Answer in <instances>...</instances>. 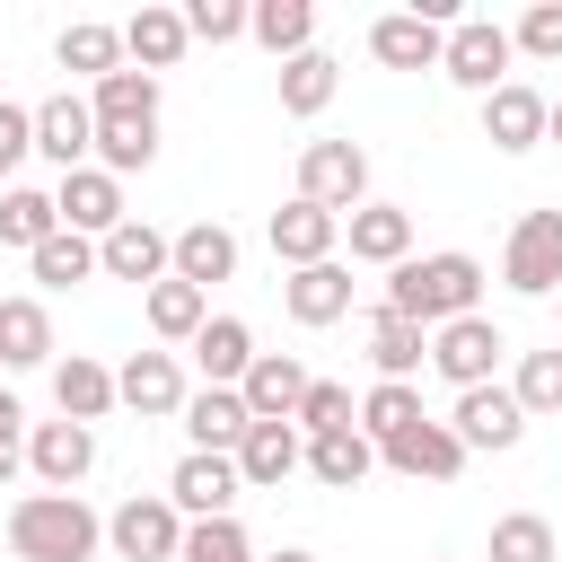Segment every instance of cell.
Instances as JSON below:
<instances>
[{"label":"cell","instance_id":"6da1fadb","mask_svg":"<svg viewBox=\"0 0 562 562\" xmlns=\"http://www.w3.org/2000/svg\"><path fill=\"white\" fill-rule=\"evenodd\" d=\"M474 299H483V263L474 255H413V263H395L386 272V307L395 316H413V325H457V316H474Z\"/></svg>","mask_w":562,"mask_h":562},{"label":"cell","instance_id":"7a4b0ae2","mask_svg":"<svg viewBox=\"0 0 562 562\" xmlns=\"http://www.w3.org/2000/svg\"><path fill=\"white\" fill-rule=\"evenodd\" d=\"M105 544V518L79 492H26L9 509V553L18 562H88Z\"/></svg>","mask_w":562,"mask_h":562},{"label":"cell","instance_id":"3957f363","mask_svg":"<svg viewBox=\"0 0 562 562\" xmlns=\"http://www.w3.org/2000/svg\"><path fill=\"white\" fill-rule=\"evenodd\" d=\"M299 202H325L334 220H351L369 202V149L360 140H307L299 149Z\"/></svg>","mask_w":562,"mask_h":562},{"label":"cell","instance_id":"277c9868","mask_svg":"<svg viewBox=\"0 0 562 562\" xmlns=\"http://www.w3.org/2000/svg\"><path fill=\"white\" fill-rule=\"evenodd\" d=\"M501 281L518 299H562V211H527L501 246Z\"/></svg>","mask_w":562,"mask_h":562},{"label":"cell","instance_id":"5b68a950","mask_svg":"<svg viewBox=\"0 0 562 562\" xmlns=\"http://www.w3.org/2000/svg\"><path fill=\"white\" fill-rule=\"evenodd\" d=\"M105 544H114L123 562H176V553H184V509H176L167 492H132V501L105 518Z\"/></svg>","mask_w":562,"mask_h":562},{"label":"cell","instance_id":"8992f818","mask_svg":"<svg viewBox=\"0 0 562 562\" xmlns=\"http://www.w3.org/2000/svg\"><path fill=\"white\" fill-rule=\"evenodd\" d=\"M509 61H518L509 26H492V18H457V26H448V53H439V70H448L457 88L492 97V88H509Z\"/></svg>","mask_w":562,"mask_h":562},{"label":"cell","instance_id":"52a82bcc","mask_svg":"<svg viewBox=\"0 0 562 562\" xmlns=\"http://www.w3.org/2000/svg\"><path fill=\"white\" fill-rule=\"evenodd\" d=\"M501 351H509V334L474 307V316H457V325H439L430 334V369L465 395V386H492V369H501Z\"/></svg>","mask_w":562,"mask_h":562},{"label":"cell","instance_id":"ba28073f","mask_svg":"<svg viewBox=\"0 0 562 562\" xmlns=\"http://www.w3.org/2000/svg\"><path fill=\"white\" fill-rule=\"evenodd\" d=\"M448 430L465 439V457H474V448H492V457H501V448H518V439H527V404H518L509 386H465V395H457V413H448Z\"/></svg>","mask_w":562,"mask_h":562},{"label":"cell","instance_id":"9c48e42d","mask_svg":"<svg viewBox=\"0 0 562 562\" xmlns=\"http://www.w3.org/2000/svg\"><path fill=\"white\" fill-rule=\"evenodd\" d=\"M53 202H61V228H79V237H97V246L132 220V211H123V184H114L105 167H70V176L53 184Z\"/></svg>","mask_w":562,"mask_h":562},{"label":"cell","instance_id":"30bf717a","mask_svg":"<svg viewBox=\"0 0 562 562\" xmlns=\"http://www.w3.org/2000/svg\"><path fill=\"white\" fill-rule=\"evenodd\" d=\"M246 483H237V457H202V448H184L176 457V474H167V501L202 527V518H228V501H237Z\"/></svg>","mask_w":562,"mask_h":562},{"label":"cell","instance_id":"8fae6325","mask_svg":"<svg viewBox=\"0 0 562 562\" xmlns=\"http://www.w3.org/2000/svg\"><path fill=\"white\" fill-rule=\"evenodd\" d=\"M334 246H342V220L325 211V202H281L272 211V255L290 263V272H307V263H334Z\"/></svg>","mask_w":562,"mask_h":562},{"label":"cell","instance_id":"7c38bea8","mask_svg":"<svg viewBox=\"0 0 562 562\" xmlns=\"http://www.w3.org/2000/svg\"><path fill=\"white\" fill-rule=\"evenodd\" d=\"M544 123H553V97H536L527 79H509V88H492V97H483V140H492V149H509V158H518V149H536V140H544Z\"/></svg>","mask_w":562,"mask_h":562},{"label":"cell","instance_id":"4fadbf2b","mask_svg":"<svg viewBox=\"0 0 562 562\" xmlns=\"http://www.w3.org/2000/svg\"><path fill=\"white\" fill-rule=\"evenodd\" d=\"M35 158H53L61 176L97 158V114H88V97H44V105H35Z\"/></svg>","mask_w":562,"mask_h":562},{"label":"cell","instance_id":"5bb4252c","mask_svg":"<svg viewBox=\"0 0 562 562\" xmlns=\"http://www.w3.org/2000/svg\"><path fill=\"white\" fill-rule=\"evenodd\" d=\"M114 395H123L140 422H167V413H184V369H176V351H132V360L114 369Z\"/></svg>","mask_w":562,"mask_h":562},{"label":"cell","instance_id":"9a60e30c","mask_svg":"<svg viewBox=\"0 0 562 562\" xmlns=\"http://www.w3.org/2000/svg\"><path fill=\"white\" fill-rule=\"evenodd\" d=\"M26 465L44 474V492H70V483L97 465V430H88V422H35V430H26Z\"/></svg>","mask_w":562,"mask_h":562},{"label":"cell","instance_id":"2e32d148","mask_svg":"<svg viewBox=\"0 0 562 562\" xmlns=\"http://www.w3.org/2000/svg\"><path fill=\"white\" fill-rule=\"evenodd\" d=\"M307 386H316V378H307L290 351H255V369H246V386H237V395H246V413H255V422H299Z\"/></svg>","mask_w":562,"mask_h":562},{"label":"cell","instance_id":"e0dca14e","mask_svg":"<svg viewBox=\"0 0 562 562\" xmlns=\"http://www.w3.org/2000/svg\"><path fill=\"white\" fill-rule=\"evenodd\" d=\"M299 457H307V448H299V422H255V430L237 439V483H246V492H281V483L299 474Z\"/></svg>","mask_w":562,"mask_h":562},{"label":"cell","instance_id":"ac0fdd59","mask_svg":"<svg viewBox=\"0 0 562 562\" xmlns=\"http://www.w3.org/2000/svg\"><path fill=\"white\" fill-rule=\"evenodd\" d=\"M369 53H378L386 70H439L448 26H430L422 9H395V18H378V26H369Z\"/></svg>","mask_w":562,"mask_h":562},{"label":"cell","instance_id":"d6986e66","mask_svg":"<svg viewBox=\"0 0 562 562\" xmlns=\"http://www.w3.org/2000/svg\"><path fill=\"white\" fill-rule=\"evenodd\" d=\"M97 263H105L114 281H149V290H158V281L176 272V237H158L149 220H123V228L97 246Z\"/></svg>","mask_w":562,"mask_h":562},{"label":"cell","instance_id":"ffe728a7","mask_svg":"<svg viewBox=\"0 0 562 562\" xmlns=\"http://www.w3.org/2000/svg\"><path fill=\"white\" fill-rule=\"evenodd\" d=\"M184 430H193L202 457H237V439L255 430V413H246L237 386H202V395H184Z\"/></svg>","mask_w":562,"mask_h":562},{"label":"cell","instance_id":"44dd1931","mask_svg":"<svg viewBox=\"0 0 562 562\" xmlns=\"http://www.w3.org/2000/svg\"><path fill=\"white\" fill-rule=\"evenodd\" d=\"M378 457H386L395 474H413V483H448V474L465 465V439H457L448 422H413V430H404V439H386Z\"/></svg>","mask_w":562,"mask_h":562},{"label":"cell","instance_id":"7402d4cb","mask_svg":"<svg viewBox=\"0 0 562 562\" xmlns=\"http://www.w3.org/2000/svg\"><path fill=\"white\" fill-rule=\"evenodd\" d=\"M342 237H351V255L360 263H413V211H395V202H360L351 220H342Z\"/></svg>","mask_w":562,"mask_h":562},{"label":"cell","instance_id":"603a6c76","mask_svg":"<svg viewBox=\"0 0 562 562\" xmlns=\"http://www.w3.org/2000/svg\"><path fill=\"white\" fill-rule=\"evenodd\" d=\"M53 404H61V422H88V430H97V422H105L123 395H114V369H105V360L70 351V360L53 369Z\"/></svg>","mask_w":562,"mask_h":562},{"label":"cell","instance_id":"cb8c5ba5","mask_svg":"<svg viewBox=\"0 0 562 562\" xmlns=\"http://www.w3.org/2000/svg\"><path fill=\"white\" fill-rule=\"evenodd\" d=\"M281 307H290L299 325H342V316H351V272H342V263H307V272L281 281Z\"/></svg>","mask_w":562,"mask_h":562},{"label":"cell","instance_id":"d4e9b609","mask_svg":"<svg viewBox=\"0 0 562 562\" xmlns=\"http://www.w3.org/2000/svg\"><path fill=\"white\" fill-rule=\"evenodd\" d=\"M184 44H193V26H184V9H140L132 26H123V53L158 79V70H176L184 61Z\"/></svg>","mask_w":562,"mask_h":562},{"label":"cell","instance_id":"484cf974","mask_svg":"<svg viewBox=\"0 0 562 562\" xmlns=\"http://www.w3.org/2000/svg\"><path fill=\"white\" fill-rule=\"evenodd\" d=\"M228 272H237V237H228L220 220H193V228H176V281L211 290V281H228Z\"/></svg>","mask_w":562,"mask_h":562},{"label":"cell","instance_id":"4316f807","mask_svg":"<svg viewBox=\"0 0 562 562\" xmlns=\"http://www.w3.org/2000/svg\"><path fill=\"white\" fill-rule=\"evenodd\" d=\"M369 360H378V378H404V386H413V369L430 360V325L378 307V316H369Z\"/></svg>","mask_w":562,"mask_h":562},{"label":"cell","instance_id":"83f0119b","mask_svg":"<svg viewBox=\"0 0 562 562\" xmlns=\"http://www.w3.org/2000/svg\"><path fill=\"white\" fill-rule=\"evenodd\" d=\"M44 360H53L44 299H0V369H44Z\"/></svg>","mask_w":562,"mask_h":562},{"label":"cell","instance_id":"f1b7e54d","mask_svg":"<svg viewBox=\"0 0 562 562\" xmlns=\"http://www.w3.org/2000/svg\"><path fill=\"white\" fill-rule=\"evenodd\" d=\"M193 360H202L211 386H246V369H255V334H246L237 316H211V325L193 334Z\"/></svg>","mask_w":562,"mask_h":562},{"label":"cell","instance_id":"f546056e","mask_svg":"<svg viewBox=\"0 0 562 562\" xmlns=\"http://www.w3.org/2000/svg\"><path fill=\"white\" fill-rule=\"evenodd\" d=\"M334 88H342V61H334V53L307 44L299 61H281V114H325Z\"/></svg>","mask_w":562,"mask_h":562},{"label":"cell","instance_id":"4dcf8cb0","mask_svg":"<svg viewBox=\"0 0 562 562\" xmlns=\"http://www.w3.org/2000/svg\"><path fill=\"white\" fill-rule=\"evenodd\" d=\"M369 465H378V439H369V430H334V439H307V474H316L325 492H351Z\"/></svg>","mask_w":562,"mask_h":562},{"label":"cell","instance_id":"1f68e13d","mask_svg":"<svg viewBox=\"0 0 562 562\" xmlns=\"http://www.w3.org/2000/svg\"><path fill=\"white\" fill-rule=\"evenodd\" d=\"M44 237H61V202L53 193H35V184H9L0 193V246H44Z\"/></svg>","mask_w":562,"mask_h":562},{"label":"cell","instance_id":"d6a6232c","mask_svg":"<svg viewBox=\"0 0 562 562\" xmlns=\"http://www.w3.org/2000/svg\"><path fill=\"white\" fill-rule=\"evenodd\" d=\"M97 123H158V79L149 70H105L97 97H88Z\"/></svg>","mask_w":562,"mask_h":562},{"label":"cell","instance_id":"836d02e7","mask_svg":"<svg viewBox=\"0 0 562 562\" xmlns=\"http://www.w3.org/2000/svg\"><path fill=\"white\" fill-rule=\"evenodd\" d=\"M263 53H281V61H299L307 53V35H316V9L307 0H255V26H246Z\"/></svg>","mask_w":562,"mask_h":562},{"label":"cell","instance_id":"e575fe53","mask_svg":"<svg viewBox=\"0 0 562 562\" xmlns=\"http://www.w3.org/2000/svg\"><path fill=\"white\" fill-rule=\"evenodd\" d=\"M202 299H211V290H193V281H176V272H167V281L149 290V334H167V342H193V334L211 325V307H202Z\"/></svg>","mask_w":562,"mask_h":562},{"label":"cell","instance_id":"d590c367","mask_svg":"<svg viewBox=\"0 0 562 562\" xmlns=\"http://www.w3.org/2000/svg\"><path fill=\"white\" fill-rule=\"evenodd\" d=\"M61 70H88V79H105V70H123V26H97V18H79V26H61Z\"/></svg>","mask_w":562,"mask_h":562},{"label":"cell","instance_id":"8d00e7d4","mask_svg":"<svg viewBox=\"0 0 562 562\" xmlns=\"http://www.w3.org/2000/svg\"><path fill=\"white\" fill-rule=\"evenodd\" d=\"M26 263H35V281H44V290H70V281H88V272H105V263H97V237H79V228L44 237Z\"/></svg>","mask_w":562,"mask_h":562},{"label":"cell","instance_id":"74e56055","mask_svg":"<svg viewBox=\"0 0 562 562\" xmlns=\"http://www.w3.org/2000/svg\"><path fill=\"white\" fill-rule=\"evenodd\" d=\"M413 422H430V413H422V395H413L404 378H378V386H369V404H360V430L386 448V439H404Z\"/></svg>","mask_w":562,"mask_h":562},{"label":"cell","instance_id":"f35d334b","mask_svg":"<svg viewBox=\"0 0 562 562\" xmlns=\"http://www.w3.org/2000/svg\"><path fill=\"white\" fill-rule=\"evenodd\" d=\"M158 158V123H97V167L123 184L132 167H149Z\"/></svg>","mask_w":562,"mask_h":562},{"label":"cell","instance_id":"ab89813d","mask_svg":"<svg viewBox=\"0 0 562 562\" xmlns=\"http://www.w3.org/2000/svg\"><path fill=\"white\" fill-rule=\"evenodd\" d=\"M492 562H553V527H544L536 509L492 518Z\"/></svg>","mask_w":562,"mask_h":562},{"label":"cell","instance_id":"60d3db41","mask_svg":"<svg viewBox=\"0 0 562 562\" xmlns=\"http://www.w3.org/2000/svg\"><path fill=\"white\" fill-rule=\"evenodd\" d=\"M518 404H527V422L536 413H562V351H527L518 360V386H509Z\"/></svg>","mask_w":562,"mask_h":562},{"label":"cell","instance_id":"b9f144b4","mask_svg":"<svg viewBox=\"0 0 562 562\" xmlns=\"http://www.w3.org/2000/svg\"><path fill=\"white\" fill-rule=\"evenodd\" d=\"M176 562H255V544H246L237 518H202V527H184V553Z\"/></svg>","mask_w":562,"mask_h":562},{"label":"cell","instance_id":"7bdbcfd3","mask_svg":"<svg viewBox=\"0 0 562 562\" xmlns=\"http://www.w3.org/2000/svg\"><path fill=\"white\" fill-rule=\"evenodd\" d=\"M299 430H307V439H334V430H360V422H351V386H334V378H316V386H307V404H299Z\"/></svg>","mask_w":562,"mask_h":562},{"label":"cell","instance_id":"ee69618b","mask_svg":"<svg viewBox=\"0 0 562 562\" xmlns=\"http://www.w3.org/2000/svg\"><path fill=\"white\" fill-rule=\"evenodd\" d=\"M184 26H193V44H237V35L255 26V9H246V0H193Z\"/></svg>","mask_w":562,"mask_h":562},{"label":"cell","instance_id":"f6af8a7d","mask_svg":"<svg viewBox=\"0 0 562 562\" xmlns=\"http://www.w3.org/2000/svg\"><path fill=\"white\" fill-rule=\"evenodd\" d=\"M509 44L536 53V61H562V0H536V9L509 26Z\"/></svg>","mask_w":562,"mask_h":562},{"label":"cell","instance_id":"bcb514c9","mask_svg":"<svg viewBox=\"0 0 562 562\" xmlns=\"http://www.w3.org/2000/svg\"><path fill=\"white\" fill-rule=\"evenodd\" d=\"M18 158H35V105H9V97H0V176H9Z\"/></svg>","mask_w":562,"mask_h":562},{"label":"cell","instance_id":"7dc6e473","mask_svg":"<svg viewBox=\"0 0 562 562\" xmlns=\"http://www.w3.org/2000/svg\"><path fill=\"white\" fill-rule=\"evenodd\" d=\"M26 465V413H18V395H0V483Z\"/></svg>","mask_w":562,"mask_h":562},{"label":"cell","instance_id":"c3c4849f","mask_svg":"<svg viewBox=\"0 0 562 562\" xmlns=\"http://www.w3.org/2000/svg\"><path fill=\"white\" fill-rule=\"evenodd\" d=\"M544 140H562V97H553V123H544Z\"/></svg>","mask_w":562,"mask_h":562},{"label":"cell","instance_id":"681fc988","mask_svg":"<svg viewBox=\"0 0 562 562\" xmlns=\"http://www.w3.org/2000/svg\"><path fill=\"white\" fill-rule=\"evenodd\" d=\"M272 562H316V553H272Z\"/></svg>","mask_w":562,"mask_h":562}]
</instances>
